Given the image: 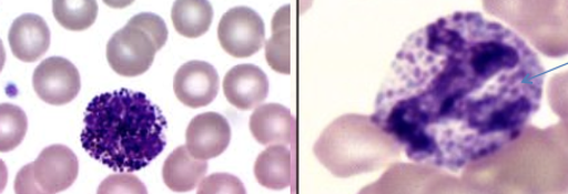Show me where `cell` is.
<instances>
[{
  "instance_id": "1",
  "label": "cell",
  "mask_w": 568,
  "mask_h": 194,
  "mask_svg": "<svg viewBox=\"0 0 568 194\" xmlns=\"http://www.w3.org/2000/svg\"><path fill=\"white\" fill-rule=\"evenodd\" d=\"M545 76L510 28L455 12L403 43L369 118L410 161L459 172L518 141L540 108Z\"/></svg>"
},
{
  "instance_id": "2",
  "label": "cell",
  "mask_w": 568,
  "mask_h": 194,
  "mask_svg": "<svg viewBox=\"0 0 568 194\" xmlns=\"http://www.w3.org/2000/svg\"><path fill=\"white\" fill-rule=\"evenodd\" d=\"M168 122L143 92L116 90L90 101L81 145L91 159L118 173L149 166L168 145Z\"/></svg>"
},
{
  "instance_id": "3",
  "label": "cell",
  "mask_w": 568,
  "mask_h": 194,
  "mask_svg": "<svg viewBox=\"0 0 568 194\" xmlns=\"http://www.w3.org/2000/svg\"><path fill=\"white\" fill-rule=\"evenodd\" d=\"M314 152L336 177L349 178L383 169L398 159L400 147L369 116L351 114L325 129Z\"/></svg>"
},
{
  "instance_id": "4",
  "label": "cell",
  "mask_w": 568,
  "mask_h": 194,
  "mask_svg": "<svg viewBox=\"0 0 568 194\" xmlns=\"http://www.w3.org/2000/svg\"><path fill=\"white\" fill-rule=\"evenodd\" d=\"M169 30L162 18L141 13L115 32L106 45V59L118 75L136 78L149 71L155 53L163 49Z\"/></svg>"
},
{
  "instance_id": "5",
  "label": "cell",
  "mask_w": 568,
  "mask_h": 194,
  "mask_svg": "<svg viewBox=\"0 0 568 194\" xmlns=\"http://www.w3.org/2000/svg\"><path fill=\"white\" fill-rule=\"evenodd\" d=\"M78 175L77 154L65 145H51L18 172L14 191L17 194H57L70 188Z\"/></svg>"
},
{
  "instance_id": "6",
  "label": "cell",
  "mask_w": 568,
  "mask_h": 194,
  "mask_svg": "<svg viewBox=\"0 0 568 194\" xmlns=\"http://www.w3.org/2000/svg\"><path fill=\"white\" fill-rule=\"evenodd\" d=\"M219 42L235 59L251 58L263 49L265 27L262 17L248 7L227 11L217 28Z\"/></svg>"
},
{
  "instance_id": "7",
  "label": "cell",
  "mask_w": 568,
  "mask_h": 194,
  "mask_svg": "<svg viewBox=\"0 0 568 194\" xmlns=\"http://www.w3.org/2000/svg\"><path fill=\"white\" fill-rule=\"evenodd\" d=\"M33 89L44 103L67 105L79 95L81 79L75 64L63 58H50L33 73Z\"/></svg>"
},
{
  "instance_id": "8",
  "label": "cell",
  "mask_w": 568,
  "mask_h": 194,
  "mask_svg": "<svg viewBox=\"0 0 568 194\" xmlns=\"http://www.w3.org/2000/svg\"><path fill=\"white\" fill-rule=\"evenodd\" d=\"M232 141V127L217 113H204L191 120L186 132V146L199 161L217 159Z\"/></svg>"
},
{
  "instance_id": "9",
  "label": "cell",
  "mask_w": 568,
  "mask_h": 194,
  "mask_svg": "<svg viewBox=\"0 0 568 194\" xmlns=\"http://www.w3.org/2000/svg\"><path fill=\"white\" fill-rule=\"evenodd\" d=\"M173 89L183 105L194 109L207 106L217 96V71L207 62L190 61L179 69Z\"/></svg>"
},
{
  "instance_id": "10",
  "label": "cell",
  "mask_w": 568,
  "mask_h": 194,
  "mask_svg": "<svg viewBox=\"0 0 568 194\" xmlns=\"http://www.w3.org/2000/svg\"><path fill=\"white\" fill-rule=\"evenodd\" d=\"M224 94L229 103L240 110H252L268 96L267 75L254 64H240L226 73Z\"/></svg>"
},
{
  "instance_id": "11",
  "label": "cell",
  "mask_w": 568,
  "mask_h": 194,
  "mask_svg": "<svg viewBox=\"0 0 568 194\" xmlns=\"http://www.w3.org/2000/svg\"><path fill=\"white\" fill-rule=\"evenodd\" d=\"M8 41L14 58L23 62H36L50 49V28L42 17L23 14L13 22Z\"/></svg>"
},
{
  "instance_id": "12",
  "label": "cell",
  "mask_w": 568,
  "mask_h": 194,
  "mask_svg": "<svg viewBox=\"0 0 568 194\" xmlns=\"http://www.w3.org/2000/svg\"><path fill=\"white\" fill-rule=\"evenodd\" d=\"M250 127L262 145H288L293 131L291 111L280 104H265L254 110Z\"/></svg>"
},
{
  "instance_id": "13",
  "label": "cell",
  "mask_w": 568,
  "mask_h": 194,
  "mask_svg": "<svg viewBox=\"0 0 568 194\" xmlns=\"http://www.w3.org/2000/svg\"><path fill=\"white\" fill-rule=\"evenodd\" d=\"M207 169V161H199L190 154L187 146H179L163 164V181L173 192H190L205 177Z\"/></svg>"
},
{
  "instance_id": "14",
  "label": "cell",
  "mask_w": 568,
  "mask_h": 194,
  "mask_svg": "<svg viewBox=\"0 0 568 194\" xmlns=\"http://www.w3.org/2000/svg\"><path fill=\"white\" fill-rule=\"evenodd\" d=\"M256 181L264 188L284 190L291 184V152L284 145H272L262 152L254 164Z\"/></svg>"
},
{
  "instance_id": "15",
  "label": "cell",
  "mask_w": 568,
  "mask_h": 194,
  "mask_svg": "<svg viewBox=\"0 0 568 194\" xmlns=\"http://www.w3.org/2000/svg\"><path fill=\"white\" fill-rule=\"evenodd\" d=\"M172 23L186 39L205 34L214 20V8L206 0H179L172 7Z\"/></svg>"
},
{
  "instance_id": "16",
  "label": "cell",
  "mask_w": 568,
  "mask_h": 194,
  "mask_svg": "<svg viewBox=\"0 0 568 194\" xmlns=\"http://www.w3.org/2000/svg\"><path fill=\"white\" fill-rule=\"evenodd\" d=\"M290 6L283 7L272 21V39L265 45L270 67L280 73L291 72L290 62Z\"/></svg>"
},
{
  "instance_id": "17",
  "label": "cell",
  "mask_w": 568,
  "mask_h": 194,
  "mask_svg": "<svg viewBox=\"0 0 568 194\" xmlns=\"http://www.w3.org/2000/svg\"><path fill=\"white\" fill-rule=\"evenodd\" d=\"M52 9L57 21L73 32L88 30L95 23L99 12L95 0H57Z\"/></svg>"
},
{
  "instance_id": "18",
  "label": "cell",
  "mask_w": 568,
  "mask_h": 194,
  "mask_svg": "<svg viewBox=\"0 0 568 194\" xmlns=\"http://www.w3.org/2000/svg\"><path fill=\"white\" fill-rule=\"evenodd\" d=\"M29 120L21 108L12 104L0 106V152L16 150L23 142Z\"/></svg>"
},
{
  "instance_id": "19",
  "label": "cell",
  "mask_w": 568,
  "mask_h": 194,
  "mask_svg": "<svg viewBox=\"0 0 568 194\" xmlns=\"http://www.w3.org/2000/svg\"><path fill=\"white\" fill-rule=\"evenodd\" d=\"M245 192L242 181L235 177V175L227 173H215L210 175V177L200 183L197 190L199 194H243Z\"/></svg>"
},
{
  "instance_id": "20",
  "label": "cell",
  "mask_w": 568,
  "mask_h": 194,
  "mask_svg": "<svg viewBox=\"0 0 568 194\" xmlns=\"http://www.w3.org/2000/svg\"><path fill=\"white\" fill-rule=\"evenodd\" d=\"M144 184L131 173H119L109 175V177L100 184L99 194H122V193H146Z\"/></svg>"
}]
</instances>
